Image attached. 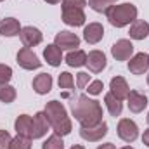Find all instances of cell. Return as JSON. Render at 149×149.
<instances>
[{"label": "cell", "instance_id": "28", "mask_svg": "<svg viewBox=\"0 0 149 149\" xmlns=\"http://www.w3.org/2000/svg\"><path fill=\"white\" fill-rule=\"evenodd\" d=\"M9 149H31V139H30V137L17 135L16 139H12Z\"/></svg>", "mask_w": 149, "mask_h": 149}, {"label": "cell", "instance_id": "16", "mask_svg": "<svg viewBox=\"0 0 149 149\" xmlns=\"http://www.w3.org/2000/svg\"><path fill=\"white\" fill-rule=\"evenodd\" d=\"M52 83H54V80H52L50 74L49 73H40L33 78V83H31V85H33V90L37 92L38 95H45V94L50 92Z\"/></svg>", "mask_w": 149, "mask_h": 149}, {"label": "cell", "instance_id": "40", "mask_svg": "<svg viewBox=\"0 0 149 149\" xmlns=\"http://www.w3.org/2000/svg\"><path fill=\"white\" fill-rule=\"evenodd\" d=\"M0 2H3V0H0Z\"/></svg>", "mask_w": 149, "mask_h": 149}, {"label": "cell", "instance_id": "5", "mask_svg": "<svg viewBox=\"0 0 149 149\" xmlns=\"http://www.w3.org/2000/svg\"><path fill=\"white\" fill-rule=\"evenodd\" d=\"M116 132H118V137L123 141V142H134L137 137H139V127H137V123L134 121V120H130V118H121L120 121H118V128H116Z\"/></svg>", "mask_w": 149, "mask_h": 149}, {"label": "cell", "instance_id": "24", "mask_svg": "<svg viewBox=\"0 0 149 149\" xmlns=\"http://www.w3.org/2000/svg\"><path fill=\"white\" fill-rule=\"evenodd\" d=\"M16 88L12 87V85H9V83H3V85H0V101L3 102V104H10V102H14L16 101Z\"/></svg>", "mask_w": 149, "mask_h": 149}, {"label": "cell", "instance_id": "18", "mask_svg": "<svg viewBox=\"0 0 149 149\" xmlns=\"http://www.w3.org/2000/svg\"><path fill=\"white\" fill-rule=\"evenodd\" d=\"M21 24L16 17H5L0 21V35L2 37H17L21 33Z\"/></svg>", "mask_w": 149, "mask_h": 149}, {"label": "cell", "instance_id": "31", "mask_svg": "<svg viewBox=\"0 0 149 149\" xmlns=\"http://www.w3.org/2000/svg\"><path fill=\"white\" fill-rule=\"evenodd\" d=\"M88 83H90V74L88 73L80 71V73L76 74V87H78V88H85Z\"/></svg>", "mask_w": 149, "mask_h": 149}, {"label": "cell", "instance_id": "12", "mask_svg": "<svg viewBox=\"0 0 149 149\" xmlns=\"http://www.w3.org/2000/svg\"><path fill=\"white\" fill-rule=\"evenodd\" d=\"M19 38H21V42H23L24 47H37L38 43H42L43 35L35 26H24L21 30V33H19Z\"/></svg>", "mask_w": 149, "mask_h": 149}, {"label": "cell", "instance_id": "8", "mask_svg": "<svg viewBox=\"0 0 149 149\" xmlns=\"http://www.w3.org/2000/svg\"><path fill=\"white\" fill-rule=\"evenodd\" d=\"M111 56L116 61H128L134 56V43L127 38L116 40L111 47Z\"/></svg>", "mask_w": 149, "mask_h": 149}, {"label": "cell", "instance_id": "39", "mask_svg": "<svg viewBox=\"0 0 149 149\" xmlns=\"http://www.w3.org/2000/svg\"><path fill=\"white\" fill-rule=\"evenodd\" d=\"M148 85H149V74H148Z\"/></svg>", "mask_w": 149, "mask_h": 149}, {"label": "cell", "instance_id": "10", "mask_svg": "<svg viewBox=\"0 0 149 149\" xmlns=\"http://www.w3.org/2000/svg\"><path fill=\"white\" fill-rule=\"evenodd\" d=\"M149 70V54L139 52L130 57L128 61V71L132 74H144Z\"/></svg>", "mask_w": 149, "mask_h": 149}, {"label": "cell", "instance_id": "13", "mask_svg": "<svg viewBox=\"0 0 149 149\" xmlns=\"http://www.w3.org/2000/svg\"><path fill=\"white\" fill-rule=\"evenodd\" d=\"M127 104L132 113H142L148 106V95L139 90H130L127 95Z\"/></svg>", "mask_w": 149, "mask_h": 149}, {"label": "cell", "instance_id": "20", "mask_svg": "<svg viewBox=\"0 0 149 149\" xmlns=\"http://www.w3.org/2000/svg\"><path fill=\"white\" fill-rule=\"evenodd\" d=\"M14 128L17 132V135H23V137H30L31 139V128H33V118L30 114H19L16 118V123H14Z\"/></svg>", "mask_w": 149, "mask_h": 149}, {"label": "cell", "instance_id": "11", "mask_svg": "<svg viewBox=\"0 0 149 149\" xmlns=\"http://www.w3.org/2000/svg\"><path fill=\"white\" fill-rule=\"evenodd\" d=\"M49 120H47V114L45 111H38L35 116H33V128H31V139H42L47 135L49 132Z\"/></svg>", "mask_w": 149, "mask_h": 149}, {"label": "cell", "instance_id": "15", "mask_svg": "<svg viewBox=\"0 0 149 149\" xmlns=\"http://www.w3.org/2000/svg\"><path fill=\"white\" fill-rule=\"evenodd\" d=\"M102 37H104V28L101 23H88V26H85V30H83V38L90 45L99 43Z\"/></svg>", "mask_w": 149, "mask_h": 149}, {"label": "cell", "instance_id": "26", "mask_svg": "<svg viewBox=\"0 0 149 149\" xmlns=\"http://www.w3.org/2000/svg\"><path fill=\"white\" fill-rule=\"evenodd\" d=\"M87 3L90 5L92 10H95V12H104V14H106V10L116 3V0H88Z\"/></svg>", "mask_w": 149, "mask_h": 149}, {"label": "cell", "instance_id": "30", "mask_svg": "<svg viewBox=\"0 0 149 149\" xmlns=\"http://www.w3.org/2000/svg\"><path fill=\"white\" fill-rule=\"evenodd\" d=\"M102 88H104V83L101 81V80H94V81H90L88 83V94L90 95H99L101 92H102Z\"/></svg>", "mask_w": 149, "mask_h": 149}, {"label": "cell", "instance_id": "6", "mask_svg": "<svg viewBox=\"0 0 149 149\" xmlns=\"http://www.w3.org/2000/svg\"><path fill=\"white\" fill-rule=\"evenodd\" d=\"M16 59H17V64H19L23 70H28V71L38 70V68L42 66V61L38 59L37 54H35L30 47H23V49H19Z\"/></svg>", "mask_w": 149, "mask_h": 149}, {"label": "cell", "instance_id": "37", "mask_svg": "<svg viewBox=\"0 0 149 149\" xmlns=\"http://www.w3.org/2000/svg\"><path fill=\"white\" fill-rule=\"evenodd\" d=\"M121 149H134V148H132V146H123Z\"/></svg>", "mask_w": 149, "mask_h": 149}, {"label": "cell", "instance_id": "36", "mask_svg": "<svg viewBox=\"0 0 149 149\" xmlns=\"http://www.w3.org/2000/svg\"><path fill=\"white\" fill-rule=\"evenodd\" d=\"M71 149H85V148H83V146H80V144H74Z\"/></svg>", "mask_w": 149, "mask_h": 149}, {"label": "cell", "instance_id": "14", "mask_svg": "<svg viewBox=\"0 0 149 149\" xmlns=\"http://www.w3.org/2000/svg\"><path fill=\"white\" fill-rule=\"evenodd\" d=\"M106 56L101 50H90L87 56V66L90 70V73H101L106 68Z\"/></svg>", "mask_w": 149, "mask_h": 149}, {"label": "cell", "instance_id": "27", "mask_svg": "<svg viewBox=\"0 0 149 149\" xmlns=\"http://www.w3.org/2000/svg\"><path fill=\"white\" fill-rule=\"evenodd\" d=\"M42 149H64L63 137L57 134H52L50 137H47V141L42 144Z\"/></svg>", "mask_w": 149, "mask_h": 149}, {"label": "cell", "instance_id": "25", "mask_svg": "<svg viewBox=\"0 0 149 149\" xmlns=\"http://www.w3.org/2000/svg\"><path fill=\"white\" fill-rule=\"evenodd\" d=\"M57 83H59V88L66 90L68 94H70V92H73V90H74L73 74H71V73H68V71H63V73L59 74V80H57Z\"/></svg>", "mask_w": 149, "mask_h": 149}, {"label": "cell", "instance_id": "19", "mask_svg": "<svg viewBox=\"0 0 149 149\" xmlns=\"http://www.w3.org/2000/svg\"><path fill=\"white\" fill-rule=\"evenodd\" d=\"M109 88H111V94L114 97H118L120 101L127 99V95H128V92H130L128 83H127V80H125L123 76H114V78H111Z\"/></svg>", "mask_w": 149, "mask_h": 149}, {"label": "cell", "instance_id": "29", "mask_svg": "<svg viewBox=\"0 0 149 149\" xmlns=\"http://www.w3.org/2000/svg\"><path fill=\"white\" fill-rule=\"evenodd\" d=\"M12 78V68L7 64H0V85L9 83Z\"/></svg>", "mask_w": 149, "mask_h": 149}, {"label": "cell", "instance_id": "34", "mask_svg": "<svg viewBox=\"0 0 149 149\" xmlns=\"http://www.w3.org/2000/svg\"><path fill=\"white\" fill-rule=\"evenodd\" d=\"M97 149H116V146H114L113 142H108V144H102V146H99Z\"/></svg>", "mask_w": 149, "mask_h": 149}, {"label": "cell", "instance_id": "22", "mask_svg": "<svg viewBox=\"0 0 149 149\" xmlns=\"http://www.w3.org/2000/svg\"><path fill=\"white\" fill-rule=\"evenodd\" d=\"M104 104H106V108H108V111L111 116H120L121 111H123V102L118 99V97H114L111 92H108L106 95H104Z\"/></svg>", "mask_w": 149, "mask_h": 149}, {"label": "cell", "instance_id": "33", "mask_svg": "<svg viewBox=\"0 0 149 149\" xmlns=\"http://www.w3.org/2000/svg\"><path fill=\"white\" fill-rule=\"evenodd\" d=\"M142 142L149 148V128L148 130H144V134H142Z\"/></svg>", "mask_w": 149, "mask_h": 149}, {"label": "cell", "instance_id": "3", "mask_svg": "<svg viewBox=\"0 0 149 149\" xmlns=\"http://www.w3.org/2000/svg\"><path fill=\"white\" fill-rule=\"evenodd\" d=\"M137 7L130 2H123V3H114L106 10V17L109 21V24L114 28H125L128 24H132L137 19Z\"/></svg>", "mask_w": 149, "mask_h": 149}, {"label": "cell", "instance_id": "17", "mask_svg": "<svg viewBox=\"0 0 149 149\" xmlns=\"http://www.w3.org/2000/svg\"><path fill=\"white\" fill-rule=\"evenodd\" d=\"M43 57H45L47 64H50L52 68H57V66H61V63H63V50H61L56 43H49V45L43 49Z\"/></svg>", "mask_w": 149, "mask_h": 149}, {"label": "cell", "instance_id": "7", "mask_svg": "<svg viewBox=\"0 0 149 149\" xmlns=\"http://www.w3.org/2000/svg\"><path fill=\"white\" fill-rule=\"evenodd\" d=\"M106 134H108L106 121H101L94 127H81L80 128V137L83 141H88V142H99V141H102V137H106Z\"/></svg>", "mask_w": 149, "mask_h": 149}, {"label": "cell", "instance_id": "38", "mask_svg": "<svg viewBox=\"0 0 149 149\" xmlns=\"http://www.w3.org/2000/svg\"><path fill=\"white\" fill-rule=\"evenodd\" d=\"M148 123H149V113H148Z\"/></svg>", "mask_w": 149, "mask_h": 149}, {"label": "cell", "instance_id": "35", "mask_svg": "<svg viewBox=\"0 0 149 149\" xmlns=\"http://www.w3.org/2000/svg\"><path fill=\"white\" fill-rule=\"evenodd\" d=\"M47 3H50V5H56V3H59V2H63V0H45Z\"/></svg>", "mask_w": 149, "mask_h": 149}, {"label": "cell", "instance_id": "32", "mask_svg": "<svg viewBox=\"0 0 149 149\" xmlns=\"http://www.w3.org/2000/svg\"><path fill=\"white\" fill-rule=\"evenodd\" d=\"M12 142V137L7 130H0V149H9Z\"/></svg>", "mask_w": 149, "mask_h": 149}, {"label": "cell", "instance_id": "21", "mask_svg": "<svg viewBox=\"0 0 149 149\" xmlns=\"http://www.w3.org/2000/svg\"><path fill=\"white\" fill-rule=\"evenodd\" d=\"M128 35H130L132 40H144L149 35V23L148 21H142V19H135L130 24Z\"/></svg>", "mask_w": 149, "mask_h": 149}, {"label": "cell", "instance_id": "23", "mask_svg": "<svg viewBox=\"0 0 149 149\" xmlns=\"http://www.w3.org/2000/svg\"><path fill=\"white\" fill-rule=\"evenodd\" d=\"M66 64L71 66V68H81L87 64V54L80 49H74L71 50L68 56H66Z\"/></svg>", "mask_w": 149, "mask_h": 149}, {"label": "cell", "instance_id": "2", "mask_svg": "<svg viewBox=\"0 0 149 149\" xmlns=\"http://www.w3.org/2000/svg\"><path fill=\"white\" fill-rule=\"evenodd\" d=\"M43 111L47 114V120H49L54 134H57L61 137L71 134V128H73L71 118L68 116V111L63 106V102H59V101H49L45 104V109Z\"/></svg>", "mask_w": 149, "mask_h": 149}, {"label": "cell", "instance_id": "4", "mask_svg": "<svg viewBox=\"0 0 149 149\" xmlns=\"http://www.w3.org/2000/svg\"><path fill=\"white\" fill-rule=\"evenodd\" d=\"M63 21L68 26H81L87 19L83 9L87 5V0H63Z\"/></svg>", "mask_w": 149, "mask_h": 149}, {"label": "cell", "instance_id": "1", "mask_svg": "<svg viewBox=\"0 0 149 149\" xmlns=\"http://www.w3.org/2000/svg\"><path fill=\"white\" fill-rule=\"evenodd\" d=\"M71 113L81 127H94L102 121V106L88 95H78L71 101Z\"/></svg>", "mask_w": 149, "mask_h": 149}, {"label": "cell", "instance_id": "9", "mask_svg": "<svg viewBox=\"0 0 149 149\" xmlns=\"http://www.w3.org/2000/svg\"><path fill=\"white\" fill-rule=\"evenodd\" d=\"M54 43L61 50H73L76 47H80V37L71 31H59L54 38Z\"/></svg>", "mask_w": 149, "mask_h": 149}]
</instances>
